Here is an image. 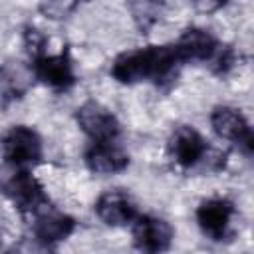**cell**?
Segmentation results:
<instances>
[{
    "instance_id": "cell-4",
    "label": "cell",
    "mask_w": 254,
    "mask_h": 254,
    "mask_svg": "<svg viewBox=\"0 0 254 254\" xmlns=\"http://www.w3.org/2000/svg\"><path fill=\"white\" fill-rule=\"evenodd\" d=\"M75 121L91 141H115L121 133L117 117L97 101H85L79 105L75 111Z\"/></svg>"
},
{
    "instance_id": "cell-13",
    "label": "cell",
    "mask_w": 254,
    "mask_h": 254,
    "mask_svg": "<svg viewBox=\"0 0 254 254\" xmlns=\"http://www.w3.org/2000/svg\"><path fill=\"white\" fill-rule=\"evenodd\" d=\"M85 165L91 173L115 175L127 169L129 155L113 145V141H93L85 151Z\"/></svg>"
},
{
    "instance_id": "cell-9",
    "label": "cell",
    "mask_w": 254,
    "mask_h": 254,
    "mask_svg": "<svg viewBox=\"0 0 254 254\" xmlns=\"http://www.w3.org/2000/svg\"><path fill=\"white\" fill-rule=\"evenodd\" d=\"M234 204L228 198H206L196 208V222L204 236L220 242L228 236Z\"/></svg>"
},
{
    "instance_id": "cell-11",
    "label": "cell",
    "mask_w": 254,
    "mask_h": 254,
    "mask_svg": "<svg viewBox=\"0 0 254 254\" xmlns=\"http://www.w3.org/2000/svg\"><path fill=\"white\" fill-rule=\"evenodd\" d=\"M181 62H210L218 52V40L202 28H187L173 44Z\"/></svg>"
},
{
    "instance_id": "cell-6",
    "label": "cell",
    "mask_w": 254,
    "mask_h": 254,
    "mask_svg": "<svg viewBox=\"0 0 254 254\" xmlns=\"http://www.w3.org/2000/svg\"><path fill=\"white\" fill-rule=\"evenodd\" d=\"M34 77L42 83L50 85L52 89L65 91L75 83V71L67 50H62L60 54H44L32 62Z\"/></svg>"
},
{
    "instance_id": "cell-16",
    "label": "cell",
    "mask_w": 254,
    "mask_h": 254,
    "mask_svg": "<svg viewBox=\"0 0 254 254\" xmlns=\"http://www.w3.org/2000/svg\"><path fill=\"white\" fill-rule=\"evenodd\" d=\"M24 44H26V50H28V54H30V58H32V62L36 60V58H40V56H44L46 54V44H48V38L40 32V30H36V28H26V32H24Z\"/></svg>"
},
{
    "instance_id": "cell-10",
    "label": "cell",
    "mask_w": 254,
    "mask_h": 254,
    "mask_svg": "<svg viewBox=\"0 0 254 254\" xmlns=\"http://www.w3.org/2000/svg\"><path fill=\"white\" fill-rule=\"evenodd\" d=\"M34 236L38 242L52 246L56 242L65 240L73 228H75V220L56 208H52L50 204L42 206L40 210L34 212Z\"/></svg>"
},
{
    "instance_id": "cell-7",
    "label": "cell",
    "mask_w": 254,
    "mask_h": 254,
    "mask_svg": "<svg viewBox=\"0 0 254 254\" xmlns=\"http://www.w3.org/2000/svg\"><path fill=\"white\" fill-rule=\"evenodd\" d=\"M173 226L153 214H137L133 220V242L143 252H163L171 248Z\"/></svg>"
},
{
    "instance_id": "cell-12",
    "label": "cell",
    "mask_w": 254,
    "mask_h": 254,
    "mask_svg": "<svg viewBox=\"0 0 254 254\" xmlns=\"http://www.w3.org/2000/svg\"><path fill=\"white\" fill-rule=\"evenodd\" d=\"M97 216L109 226H125L135 220L137 206L125 190H107L95 202Z\"/></svg>"
},
{
    "instance_id": "cell-14",
    "label": "cell",
    "mask_w": 254,
    "mask_h": 254,
    "mask_svg": "<svg viewBox=\"0 0 254 254\" xmlns=\"http://www.w3.org/2000/svg\"><path fill=\"white\" fill-rule=\"evenodd\" d=\"M34 79L32 65H26L22 62H6L0 65V97L4 103L22 99L24 93L30 89Z\"/></svg>"
},
{
    "instance_id": "cell-17",
    "label": "cell",
    "mask_w": 254,
    "mask_h": 254,
    "mask_svg": "<svg viewBox=\"0 0 254 254\" xmlns=\"http://www.w3.org/2000/svg\"><path fill=\"white\" fill-rule=\"evenodd\" d=\"M75 4H77V0H42L40 10L48 18L60 20V18H65L75 8Z\"/></svg>"
},
{
    "instance_id": "cell-15",
    "label": "cell",
    "mask_w": 254,
    "mask_h": 254,
    "mask_svg": "<svg viewBox=\"0 0 254 254\" xmlns=\"http://www.w3.org/2000/svg\"><path fill=\"white\" fill-rule=\"evenodd\" d=\"M131 16L141 32H147L151 26L159 22L163 16V2L161 0H127Z\"/></svg>"
},
{
    "instance_id": "cell-1",
    "label": "cell",
    "mask_w": 254,
    "mask_h": 254,
    "mask_svg": "<svg viewBox=\"0 0 254 254\" xmlns=\"http://www.w3.org/2000/svg\"><path fill=\"white\" fill-rule=\"evenodd\" d=\"M181 64L175 46H145L119 54L111 64V75L121 83H163L177 75Z\"/></svg>"
},
{
    "instance_id": "cell-2",
    "label": "cell",
    "mask_w": 254,
    "mask_h": 254,
    "mask_svg": "<svg viewBox=\"0 0 254 254\" xmlns=\"http://www.w3.org/2000/svg\"><path fill=\"white\" fill-rule=\"evenodd\" d=\"M0 153L6 163L14 167H30L38 165L44 155L42 139L38 131L26 125H14L0 139Z\"/></svg>"
},
{
    "instance_id": "cell-8",
    "label": "cell",
    "mask_w": 254,
    "mask_h": 254,
    "mask_svg": "<svg viewBox=\"0 0 254 254\" xmlns=\"http://www.w3.org/2000/svg\"><path fill=\"white\" fill-rule=\"evenodd\" d=\"M169 155L171 159L181 165L183 169H190L194 165H198L204 155L208 153V145L202 139V135L190 127V125H181L173 131V135L169 137Z\"/></svg>"
},
{
    "instance_id": "cell-3",
    "label": "cell",
    "mask_w": 254,
    "mask_h": 254,
    "mask_svg": "<svg viewBox=\"0 0 254 254\" xmlns=\"http://www.w3.org/2000/svg\"><path fill=\"white\" fill-rule=\"evenodd\" d=\"M2 190L4 194L14 202V206L22 212H30L34 214L36 210H40L42 206L50 204L44 187L38 183V179L24 167H16V171H12L4 183H2Z\"/></svg>"
},
{
    "instance_id": "cell-5",
    "label": "cell",
    "mask_w": 254,
    "mask_h": 254,
    "mask_svg": "<svg viewBox=\"0 0 254 254\" xmlns=\"http://www.w3.org/2000/svg\"><path fill=\"white\" fill-rule=\"evenodd\" d=\"M210 125L218 137L236 143L246 155L252 153V147H254L252 129L246 117L240 113V109H234L228 105L214 107L210 113Z\"/></svg>"
}]
</instances>
